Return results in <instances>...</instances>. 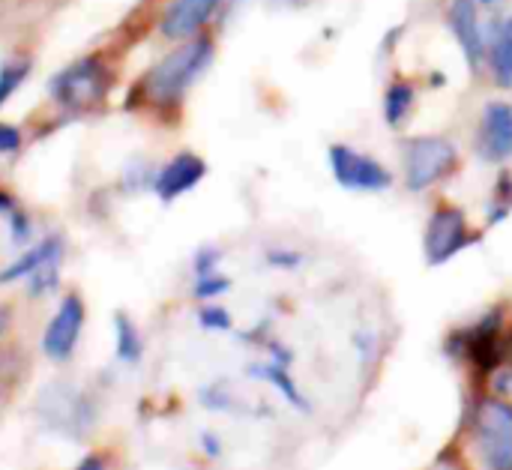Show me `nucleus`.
<instances>
[{
  "mask_svg": "<svg viewBox=\"0 0 512 470\" xmlns=\"http://www.w3.org/2000/svg\"><path fill=\"white\" fill-rule=\"evenodd\" d=\"M213 57V42L210 36H189L180 48H174L165 60H159L141 81V93L147 102L168 108L177 105L192 81L204 72V66Z\"/></svg>",
  "mask_w": 512,
  "mask_h": 470,
  "instance_id": "nucleus-1",
  "label": "nucleus"
},
{
  "mask_svg": "<svg viewBox=\"0 0 512 470\" xmlns=\"http://www.w3.org/2000/svg\"><path fill=\"white\" fill-rule=\"evenodd\" d=\"M459 165V150L447 138H408L402 144V168H405V189L426 192L438 180H444Z\"/></svg>",
  "mask_w": 512,
  "mask_h": 470,
  "instance_id": "nucleus-2",
  "label": "nucleus"
},
{
  "mask_svg": "<svg viewBox=\"0 0 512 470\" xmlns=\"http://www.w3.org/2000/svg\"><path fill=\"white\" fill-rule=\"evenodd\" d=\"M447 351L453 357H465L480 372H498L507 360V339H504V315L501 309H492L480 324H474L465 333H456L447 342Z\"/></svg>",
  "mask_w": 512,
  "mask_h": 470,
  "instance_id": "nucleus-3",
  "label": "nucleus"
},
{
  "mask_svg": "<svg viewBox=\"0 0 512 470\" xmlns=\"http://www.w3.org/2000/svg\"><path fill=\"white\" fill-rule=\"evenodd\" d=\"M477 453L486 468L512 470V405L486 399L477 411Z\"/></svg>",
  "mask_w": 512,
  "mask_h": 470,
  "instance_id": "nucleus-4",
  "label": "nucleus"
},
{
  "mask_svg": "<svg viewBox=\"0 0 512 470\" xmlns=\"http://www.w3.org/2000/svg\"><path fill=\"white\" fill-rule=\"evenodd\" d=\"M471 243H477V234L468 228V219L459 207L441 204L429 225H426V237H423V249H426V261L432 267L447 264L450 258H456L462 249H468Z\"/></svg>",
  "mask_w": 512,
  "mask_h": 470,
  "instance_id": "nucleus-5",
  "label": "nucleus"
},
{
  "mask_svg": "<svg viewBox=\"0 0 512 470\" xmlns=\"http://www.w3.org/2000/svg\"><path fill=\"white\" fill-rule=\"evenodd\" d=\"M330 171L336 183L348 192H384L393 186V174L378 159L357 153L348 144L330 147Z\"/></svg>",
  "mask_w": 512,
  "mask_h": 470,
  "instance_id": "nucleus-6",
  "label": "nucleus"
},
{
  "mask_svg": "<svg viewBox=\"0 0 512 470\" xmlns=\"http://www.w3.org/2000/svg\"><path fill=\"white\" fill-rule=\"evenodd\" d=\"M54 99L66 108H87L108 90V72L99 60H81L54 78Z\"/></svg>",
  "mask_w": 512,
  "mask_h": 470,
  "instance_id": "nucleus-7",
  "label": "nucleus"
},
{
  "mask_svg": "<svg viewBox=\"0 0 512 470\" xmlns=\"http://www.w3.org/2000/svg\"><path fill=\"white\" fill-rule=\"evenodd\" d=\"M42 417L66 435H84L93 417L90 402L75 387H51L42 393Z\"/></svg>",
  "mask_w": 512,
  "mask_h": 470,
  "instance_id": "nucleus-8",
  "label": "nucleus"
},
{
  "mask_svg": "<svg viewBox=\"0 0 512 470\" xmlns=\"http://www.w3.org/2000/svg\"><path fill=\"white\" fill-rule=\"evenodd\" d=\"M447 21H450V30L462 48V57L468 63V69L477 75L486 63V54H489V45H486V33H483V24H480V15H477V3L474 0H453L450 3V12H447Z\"/></svg>",
  "mask_w": 512,
  "mask_h": 470,
  "instance_id": "nucleus-9",
  "label": "nucleus"
},
{
  "mask_svg": "<svg viewBox=\"0 0 512 470\" xmlns=\"http://www.w3.org/2000/svg\"><path fill=\"white\" fill-rule=\"evenodd\" d=\"M81 327H84V303H81L75 294H69V297L60 303L57 315L51 318V324H48V330H45V336H42V351H45V357H51L54 363L69 360V354H72L75 345H78Z\"/></svg>",
  "mask_w": 512,
  "mask_h": 470,
  "instance_id": "nucleus-10",
  "label": "nucleus"
},
{
  "mask_svg": "<svg viewBox=\"0 0 512 470\" xmlns=\"http://www.w3.org/2000/svg\"><path fill=\"white\" fill-rule=\"evenodd\" d=\"M477 150L486 162H507L512 156V105L510 102H489L483 108Z\"/></svg>",
  "mask_w": 512,
  "mask_h": 470,
  "instance_id": "nucleus-11",
  "label": "nucleus"
},
{
  "mask_svg": "<svg viewBox=\"0 0 512 470\" xmlns=\"http://www.w3.org/2000/svg\"><path fill=\"white\" fill-rule=\"evenodd\" d=\"M204 174H207V165H204L201 156H195V153H180V156H174V159L159 171L153 189H156V195H159L162 201H174V198L186 195L189 189H195V186L201 183Z\"/></svg>",
  "mask_w": 512,
  "mask_h": 470,
  "instance_id": "nucleus-12",
  "label": "nucleus"
},
{
  "mask_svg": "<svg viewBox=\"0 0 512 470\" xmlns=\"http://www.w3.org/2000/svg\"><path fill=\"white\" fill-rule=\"evenodd\" d=\"M222 0H174L168 9H165V18H162V33L168 39H189L195 36L207 18L216 12Z\"/></svg>",
  "mask_w": 512,
  "mask_h": 470,
  "instance_id": "nucleus-13",
  "label": "nucleus"
},
{
  "mask_svg": "<svg viewBox=\"0 0 512 470\" xmlns=\"http://www.w3.org/2000/svg\"><path fill=\"white\" fill-rule=\"evenodd\" d=\"M489 66L492 75L498 81V87L510 90L512 87V15L498 21L492 27V39H489Z\"/></svg>",
  "mask_w": 512,
  "mask_h": 470,
  "instance_id": "nucleus-14",
  "label": "nucleus"
},
{
  "mask_svg": "<svg viewBox=\"0 0 512 470\" xmlns=\"http://www.w3.org/2000/svg\"><path fill=\"white\" fill-rule=\"evenodd\" d=\"M60 255H63V243H60L57 237H51V240L39 243L36 249H30L21 261H15L12 267H6V270L0 273V282H18L21 276H33L39 267L60 261Z\"/></svg>",
  "mask_w": 512,
  "mask_h": 470,
  "instance_id": "nucleus-15",
  "label": "nucleus"
},
{
  "mask_svg": "<svg viewBox=\"0 0 512 470\" xmlns=\"http://www.w3.org/2000/svg\"><path fill=\"white\" fill-rule=\"evenodd\" d=\"M414 102H417V87L408 78L390 81L387 90H384V120H387V126L399 129L408 120Z\"/></svg>",
  "mask_w": 512,
  "mask_h": 470,
  "instance_id": "nucleus-16",
  "label": "nucleus"
},
{
  "mask_svg": "<svg viewBox=\"0 0 512 470\" xmlns=\"http://www.w3.org/2000/svg\"><path fill=\"white\" fill-rule=\"evenodd\" d=\"M252 375H258V378H264V381H270L294 408H300V411H309V402L303 399V393L297 390V381H291V375H288V366L285 363H267V366H252Z\"/></svg>",
  "mask_w": 512,
  "mask_h": 470,
  "instance_id": "nucleus-17",
  "label": "nucleus"
},
{
  "mask_svg": "<svg viewBox=\"0 0 512 470\" xmlns=\"http://www.w3.org/2000/svg\"><path fill=\"white\" fill-rule=\"evenodd\" d=\"M114 324H117V357L123 363H135L141 357V336H138L135 324L126 315H117Z\"/></svg>",
  "mask_w": 512,
  "mask_h": 470,
  "instance_id": "nucleus-18",
  "label": "nucleus"
},
{
  "mask_svg": "<svg viewBox=\"0 0 512 470\" xmlns=\"http://www.w3.org/2000/svg\"><path fill=\"white\" fill-rule=\"evenodd\" d=\"M510 213H512V174L510 171H504V174L498 177V183H495V198H492V204H489V210H486V219H489V225H498V222H504Z\"/></svg>",
  "mask_w": 512,
  "mask_h": 470,
  "instance_id": "nucleus-19",
  "label": "nucleus"
},
{
  "mask_svg": "<svg viewBox=\"0 0 512 470\" xmlns=\"http://www.w3.org/2000/svg\"><path fill=\"white\" fill-rule=\"evenodd\" d=\"M198 321H201V327L204 330H231V315L222 309V306H207V309H201V315H198Z\"/></svg>",
  "mask_w": 512,
  "mask_h": 470,
  "instance_id": "nucleus-20",
  "label": "nucleus"
},
{
  "mask_svg": "<svg viewBox=\"0 0 512 470\" xmlns=\"http://www.w3.org/2000/svg\"><path fill=\"white\" fill-rule=\"evenodd\" d=\"M231 288V282L225 276H216V273H207V276H198V285H195V297H216V294H225Z\"/></svg>",
  "mask_w": 512,
  "mask_h": 470,
  "instance_id": "nucleus-21",
  "label": "nucleus"
},
{
  "mask_svg": "<svg viewBox=\"0 0 512 470\" xmlns=\"http://www.w3.org/2000/svg\"><path fill=\"white\" fill-rule=\"evenodd\" d=\"M267 264L282 267V270H297L303 264V255L291 252V249H273V252H267Z\"/></svg>",
  "mask_w": 512,
  "mask_h": 470,
  "instance_id": "nucleus-22",
  "label": "nucleus"
},
{
  "mask_svg": "<svg viewBox=\"0 0 512 470\" xmlns=\"http://www.w3.org/2000/svg\"><path fill=\"white\" fill-rule=\"evenodd\" d=\"M18 144H21V135H18L12 126H3V123H0V150H3V153H12Z\"/></svg>",
  "mask_w": 512,
  "mask_h": 470,
  "instance_id": "nucleus-23",
  "label": "nucleus"
},
{
  "mask_svg": "<svg viewBox=\"0 0 512 470\" xmlns=\"http://www.w3.org/2000/svg\"><path fill=\"white\" fill-rule=\"evenodd\" d=\"M216 258H219V252H213V249L201 252V255H198V264H195L198 276H207V273H213V270H216Z\"/></svg>",
  "mask_w": 512,
  "mask_h": 470,
  "instance_id": "nucleus-24",
  "label": "nucleus"
},
{
  "mask_svg": "<svg viewBox=\"0 0 512 470\" xmlns=\"http://www.w3.org/2000/svg\"><path fill=\"white\" fill-rule=\"evenodd\" d=\"M9 324H12V315H9V309H3V306H0V339L6 336Z\"/></svg>",
  "mask_w": 512,
  "mask_h": 470,
  "instance_id": "nucleus-25",
  "label": "nucleus"
},
{
  "mask_svg": "<svg viewBox=\"0 0 512 470\" xmlns=\"http://www.w3.org/2000/svg\"><path fill=\"white\" fill-rule=\"evenodd\" d=\"M9 207H12V201H9V198H6V195L0 192V210H9Z\"/></svg>",
  "mask_w": 512,
  "mask_h": 470,
  "instance_id": "nucleus-26",
  "label": "nucleus"
},
{
  "mask_svg": "<svg viewBox=\"0 0 512 470\" xmlns=\"http://www.w3.org/2000/svg\"><path fill=\"white\" fill-rule=\"evenodd\" d=\"M282 3H288V6H297V3H303V0H282Z\"/></svg>",
  "mask_w": 512,
  "mask_h": 470,
  "instance_id": "nucleus-27",
  "label": "nucleus"
},
{
  "mask_svg": "<svg viewBox=\"0 0 512 470\" xmlns=\"http://www.w3.org/2000/svg\"><path fill=\"white\" fill-rule=\"evenodd\" d=\"M480 3H486V6H489V3H501V0H480Z\"/></svg>",
  "mask_w": 512,
  "mask_h": 470,
  "instance_id": "nucleus-28",
  "label": "nucleus"
}]
</instances>
